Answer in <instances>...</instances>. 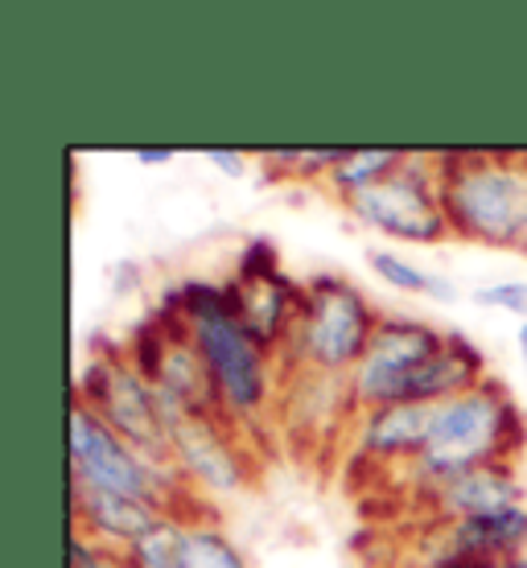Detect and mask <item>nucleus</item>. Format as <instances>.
Listing matches in <instances>:
<instances>
[{"instance_id":"f257e3e1","label":"nucleus","mask_w":527,"mask_h":568,"mask_svg":"<svg viewBox=\"0 0 527 568\" xmlns=\"http://www.w3.org/2000/svg\"><path fill=\"white\" fill-rule=\"evenodd\" d=\"M165 310H173V317L182 322L185 334L199 346V355L206 358L214 392H219V413L243 433L256 428L260 420H268L276 413L285 371H281V358L264 351L243 329V322L231 310L227 288L190 281L173 293Z\"/></svg>"},{"instance_id":"f03ea898","label":"nucleus","mask_w":527,"mask_h":568,"mask_svg":"<svg viewBox=\"0 0 527 568\" xmlns=\"http://www.w3.org/2000/svg\"><path fill=\"white\" fill-rule=\"evenodd\" d=\"M524 440L527 420L519 413V404L499 379L486 375L478 387L437 404L428 445L408 466H399L396 474L416 498L425 490L454 483L470 469L490 466V462H519Z\"/></svg>"},{"instance_id":"7ed1b4c3","label":"nucleus","mask_w":527,"mask_h":568,"mask_svg":"<svg viewBox=\"0 0 527 568\" xmlns=\"http://www.w3.org/2000/svg\"><path fill=\"white\" fill-rule=\"evenodd\" d=\"M437 173L457 240L527 252V153H437Z\"/></svg>"},{"instance_id":"20e7f679","label":"nucleus","mask_w":527,"mask_h":568,"mask_svg":"<svg viewBox=\"0 0 527 568\" xmlns=\"http://www.w3.org/2000/svg\"><path fill=\"white\" fill-rule=\"evenodd\" d=\"M67 474L74 486L141 498L165 515L206 511L173 462L141 454L79 396L71 399V420H67Z\"/></svg>"},{"instance_id":"39448f33","label":"nucleus","mask_w":527,"mask_h":568,"mask_svg":"<svg viewBox=\"0 0 527 568\" xmlns=\"http://www.w3.org/2000/svg\"><path fill=\"white\" fill-rule=\"evenodd\" d=\"M384 313L375 301L346 281L338 272L310 276L301 288V310L293 322L285 351H281V371H317V375H338L346 379L363 351L371 346Z\"/></svg>"},{"instance_id":"423d86ee","label":"nucleus","mask_w":527,"mask_h":568,"mask_svg":"<svg viewBox=\"0 0 527 568\" xmlns=\"http://www.w3.org/2000/svg\"><path fill=\"white\" fill-rule=\"evenodd\" d=\"M351 219L367 231L392 235L396 243H442L449 231V214L442 202V173H437V153H408L392 178L371 185L363 194L343 202Z\"/></svg>"},{"instance_id":"0eeeda50","label":"nucleus","mask_w":527,"mask_h":568,"mask_svg":"<svg viewBox=\"0 0 527 568\" xmlns=\"http://www.w3.org/2000/svg\"><path fill=\"white\" fill-rule=\"evenodd\" d=\"M74 396L91 404L120 437L136 445L141 454L158 457V462H173L170 457V428L161 420L158 387L153 379H144L141 371L132 367L124 346H108L79 371Z\"/></svg>"},{"instance_id":"6e6552de","label":"nucleus","mask_w":527,"mask_h":568,"mask_svg":"<svg viewBox=\"0 0 527 568\" xmlns=\"http://www.w3.org/2000/svg\"><path fill=\"white\" fill-rule=\"evenodd\" d=\"M449 329H437L420 317H384L371 346L346 375V392L355 413L384 408V404H413L416 375L437 351Z\"/></svg>"},{"instance_id":"1a4fd4ad","label":"nucleus","mask_w":527,"mask_h":568,"mask_svg":"<svg viewBox=\"0 0 527 568\" xmlns=\"http://www.w3.org/2000/svg\"><path fill=\"white\" fill-rule=\"evenodd\" d=\"M170 457L185 486L206 498L243 495L256 478V449L227 416L185 413L170 425Z\"/></svg>"},{"instance_id":"9d476101","label":"nucleus","mask_w":527,"mask_h":568,"mask_svg":"<svg viewBox=\"0 0 527 568\" xmlns=\"http://www.w3.org/2000/svg\"><path fill=\"white\" fill-rule=\"evenodd\" d=\"M519 556H527V503L483 519L425 524L413 544V568H457Z\"/></svg>"},{"instance_id":"9b49d317","label":"nucleus","mask_w":527,"mask_h":568,"mask_svg":"<svg viewBox=\"0 0 527 568\" xmlns=\"http://www.w3.org/2000/svg\"><path fill=\"white\" fill-rule=\"evenodd\" d=\"M437 404H384V408H363L346 428V449L355 462L375 469L408 466L428 445Z\"/></svg>"},{"instance_id":"f8f14e48","label":"nucleus","mask_w":527,"mask_h":568,"mask_svg":"<svg viewBox=\"0 0 527 568\" xmlns=\"http://www.w3.org/2000/svg\"><path fill=\"white\" fill-rule=\"evenodd\" d=\"M420 511L428 515V524H457V519H483V515H499L511 507H524V478L515 462H490L470 474H462L454 483L425 490Z\"/></svg>"},{"instance_id":"ddd939ff","label":"nucleus","mask_w":527,"mask_h":568,"mask_svg":"<svg viewBox=\"0 0 527 568\" xmlns=\"http://www.w3.org/2000/svg\"><path fill=\"white\" fill-rule=\"evenodd\" d=\"M223 288H227L231 310L243 322V329L264 351L281 355L288 334H293V322H297L301 288L305 284L293 281L285 268H276V272H264V276H231Z\"/></svg>"},{"instance_id":"4468645a","label":"nucleus","mask_w":527,"mask_h":568,"mask_svg":"<svg viewBox=\"0 0 527 568\" xmlns=\"http://www.w3.org/2000/svg\"><path fill=\"white\" fill-rule=\"evenodd\" d=\"M161 515L153 503L124 495H108V490H91V486L71 483V527L83 531L91 540H100L112 552H129Z\"/></svg>"},{"instance_id":"2eb2a0df","label":"nucleus","mask_w":527,"mask_h":568,"mask_svg":"<svg viewBox=\"0 0 527 568\" xmlns=\"http://www.w3.org/2000/svg\"><path fill=\"white\" fill-rule=\"evenodd\" d=\"M165 317V351H161L158 367H153V384L182 404L185 413L202 416H223L219 413V392H214L211 367L199 355L194 338L185 334V326L173 317V310H161Z\"/></svg>"},{"instance_id":"dca6fc26","label":"nucleus","mask_w":527,"mask_h":568,"mask_svg":"<svg viewBox=\"0 0 527 568\" xmlns=\"http://www.w3.org/2000/svg\"><path fill=\"white\" fill-rule=\"evenodd\" d=\"M173 568H252L231 531L211 511H194L182 519L178 560Z\"/></svg>"},{"instance_id":"f3484780","label":"nucleus","mask_w":527,"mask_h":568,"mask_svg":"<svg viewBox=\"0 0 527 568\" xmlns=\"http://www.w3.org/2000/svg\"><path fill=\"white\" fill-rule=\"evenodd\" d=\"M367 264H371V272H375L384 284H392L396 293L442 301V305L457 301V284L449 281V276H442V272H433V268H420V264L404 260L399 252H392V247H371Z\"/></svg>"},{"instance_id":"a211bd4d","label":"nucleus","mask_w":527,"mask_h":568,"mask_svg":"<svg viewBox=\"0 0 527 568\" xmlns=\"http://www.w3.org/2000/svg\"><path fill=\"white\" fill-rule=\"evenodd\" d=\"M404 161H408V149H346L338 170L326 178L330 194H338L343 202L355 199L371 185H379L384 178H392Z\"/></svg>"},{"instance_id":"6ab92c4d","label":"nucleus","mask_w":527,"mask_h":568,"mask_svg":"<svg viewBox=\"0 0 527 568\" xmlns=\"http://www.w3.org/2000/svg\"><path fill=\"white\" fill-rule=\"evenodd\" d=\"M343 156L346 149H268V153H260V165L276 178H293V182H314V178L326 182Z\"/></svg>"},{"instance_id":"aec40b11","label":"nucleus","mask_w":527,"mask_h":568,"mask_svg":"<svg viewBox=\"0 0 527 568\" xmlns=\"http://www.w3.org/2000/svg\"><path fill=\"white\" fill-rule=\"evenodd\" d=\"M190 515H194V511H190ZM182 519H185V515H161L158 524L149 527L141 540L124 552V556H129V565L132 568H173V560H178Z\"/></svg>"},{"instance_id":"412c9836","label":"nucleus","mask_w":527,"mask_h":568,"mask_svg":"<svg viewBox=\"0 0 527 568\" xmlns=\"http://www.w3.org/2000/svg\"><path fill=\"white\" fill-rule=\"evenodd\" d=\"M474 305H483V310L511 313V317L527 322V281H495V284H483V288H474Z\"/></svg>"},{"instance_id":"4be33fe9","label":"nucleus","mask_w":527,"mask_h":568,"mask_svg":"<svg viewBox=\"0 0 527 568\" xmlns=\"http://www.w3.org/2000/svg\"><path fill=\"white\" fill-rule=\"evenodd\" d=\"M71 568H132L129 556L103 548L100 540H91L83 531H71Z\"/></svg>"},{"instance_id":"5701e85b","label":"nucleus","mask_w":527,"mask_h":568,"mask_svg":"<svg viewBox=\"0 0 527 568\" xmlns=\"http://www.w3.org/2000/svg\"><path fill=\"white\" fill-rule=\"evenodd\" d=\"M206 161L219 173H227V178H243L247 173V153H240V149H206Z\"/></svg>"},{"instance_id":"b1692460","label":"nucleus","mask_w":527,"mask_h":568,"mask_svg":"<svg viewBox=\"0 0 527 568\" xmlns=\"http://www.w3.org/2000/svg\"><path fill=\"white\" fill-rule=\"evenodd\" d=\"M132 161H136V165H149V170H153V165H170L173 149H136Z\"/></svg>"},{"instance_id":"393cba45","label":"nucleus","mask_w":527,"mask_h":568,"mask_svg":"<svg viewBox=\"0 0 527 568\" xmlns=\"http://www.w3.org/2000/svg\"><path fill=\"white\" fill-rule=\"evenodd\" d=\"M457 568H527V556H519V560H486V565H457Z\"/></svg>"},{"instance_id":"a878e982","label":"nucleus","mask_w":527,"mask_h":568,"mask_svg":"<svg viewBox=\"0 0 527 568\" xmlns=\"http://www.w3.org/2000/svg\"><path fill=\"white\" fill-rule=\"evenodd\" d=\"M515 346H519V358H524V371H527V322H519V334H515Z\"/></svg>"},{"instance_id":"bb28decb","label":"nucleus","mask_w":527,"mask_h":568,"mask_svg":"<svg viewBox=\"0 0 527 568\" xmlns=\"http://www.w3.org/2000/svg\"><path fill=\"white\" fill-rule=\"evenodd\" d=\"M396 568H413V565H396Z\"/></svg>"}]
</instances>
